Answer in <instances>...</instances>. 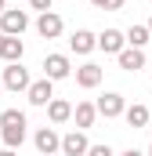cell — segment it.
Returning a JSON list of instances; mask_svg holds the SVG:
<instances>
[{
	"label": "cell",
	"mask_w": 152,
	"mask_h": 156,
	"mask_svg": "<svg viewBox=\"0 0 152 156\" xmlns=\"http://www.w3.org/2000/svg\"><path fill=\"white\" fill-rule=\"evenodd\" d=\"M87 149H91V142H87L83 131H69V134H62V145H58V153H62V156H87Z\"/></svg>",
	"instance_id": "obj_6"
},
{
	"label": "cell",
	"mask_w": 152,
	"mask_h": 156,
	"mask_svg": "<svg viewBox=\"0 0 152 156\" xmlns=\"http://www.w3.org/2000/svg\"><path fill=\"white\" fill-rule=\"evenodd\" d=\"M0 127H26V113L22 109H4L0 113Z\"/></svg>",
	"instance_id": "obj_19"
},
{
	"label": "cell",
	"mask_w": 152,
	"mask_h": 156,
	"mask_svg": "<svg viewBox=\"0 0 152 156\" xmlns=\"http://www.w3.org/2000/svg\"><path fill=\"white\" fill-rule=\"evenodd\" d=\"M87 156H116V153H112V145H105V142H102V145H91Z\"/></svg>",
	"instance_id": "obj_21"
},
{
	"label": "cell",
	"mask_w": 152,
	"mask_h": 156,
	"mask_svg": "<svg viewBox=\"0 0 152 156\" xmlns=\"http://www.w3.org/2000/svg\"><path fill=\"white\" fill-rule=\"evenodd\" d=\"M149 33H152V18H149Z\"/></svg>",
	"instance_id": "obj_26"
},
{
	"label": "cell",
	"mask_w": 152,
	"mask_h": 156,
	"mask_svg": "<svg viewBox=\"0 0 152 156\" xmlns=\"http://www.w3.org/2000/svg\"><path fill=\"white\" fill-rule=\"evenodd\" d=\"M62 29H65V22H62L58 11H43V15L36 18V33H40L43 40H58V37H62Z\"/></svg>",
	"instance_id": "obj_5"
},
{
	"label": "cell",
	"mask_w": 152,
	"mask_h": 156,
	"mask_svg": "<svg viewBox=\"0 0 152 156\" xmlns=\"http://www.w3.org/2000/svg\"><path fill=\"white\" fill-rule=\"evenodd\" d=\"M47 120H51V123H65V120H73V105H69L65 98H51V102H47Z\"/></svg>",
	"instance_id": "obj_16"
},
{
	"label": "cell",
	"mask_w": 152,
	"mask_h": 156,
	"mask_svg": "<svg viewBox=\"0 0 152 156\" xmlns=\"http://www.w3.org/2000/svg\"><path fill=\"white\" fill-rule=\"evenodd\" d=\"M51 4H54V0H29V7L40 11V15H43V11H51Z\"/></svg>",
	"instance_id": "obj_22"
},
{
	"label": "cell",
	"mask_w": 152,
	"mask_h": 156,
	"mask_svg": "<svg viewBox=\"0 0 152 156\" xmlns=\"http://www.w3.org/2000/svg\"><path fill=\"white\" fill-rule=\"evenodd\" d=\"M43 76L51 80H65V76H73V62L65 58V55H47L43 58Z\"/></svg>",
	"instance_id": "obj_4"
},
{
	"label": "cell",
	"mask_w": 152,
	"mask_h": 156,
	"mask_svg": "<svg viewBox=\"0 0 152 156\" xmlns=\"http://www.w3.org/2000/svg\"><path fill=\"white\" fill-rule=\"evenodd\" d=\"M4 11H7V0H0V15H4Z\"/></svg>",
	"instance_id": "obj_25"
},
{
	"label": "cell",
	"mask_w": 152,
	"mask_h": 156,
	"mask_svg": "<svg viewBox=\"0 0 152 156\" xmlns=\"http://www.w3.org/2000/svg\"><path fill=\"white\" fill-rule=\"evenodd\" d=\"M123 120H127V127H134V131H141V127H149L152 113H149V105H141V102H134V105H127V109H123Z\"/></svg>",
	"instance_id": "obj_13"
},
{
	"label": "cell",
	"mask_w": 152,
	"mask_h": 156,
	"mask_svg": "<svg viewBox=\"0 0 152 156\" xmlns=\"http://www.w3.org/2000/svg\"><path fill=\"white\" fill-rule=\"evenodd\" d=\"M69 51L73 55H91L94 51V33L91 29H76L73 37H69Z\"/></svg>",
	"instance_id": "obj_15"
},
{
	"label": "cell",
	"mask_w": 152,
	"mask_h": 156,
	"mask_svg": "<svg viewBox=\"0 0 152 156\" xmlns=\"http://www.w3.org/2000/svg\"><path fill=\"white\" fill-rule=\"evenodd\" d=\"M102 76H105V69H102V66H94V62H87V66H80V69H76V83H80L83 91L98 87V83H102Z\"/></svg>",
	"instance_id": "obj_12"
},
{
	"label": "cell",
	"mask_w": 152,
	"mask_h": 156,
	"mask_svg": "<svg viewBox=\"0 0 152 156\" xmlns=\"http://www.w3.org/2000/svg\"><path fill=\"white\" fill-rule=\"evenodd\" d=\"M94 109H98V116L116 120V116H123V109H127V98H123L119 91H105V94L94 102Z\"/></svg>",
	"instance_id": "obj_3"
},
{
	"label": "cell",
	"mask_w": 152,
	"mask_h": 156,
	"mask_svg": "<svg viewBox=\"0 0 152 156\" xmlns=\"http://www.w3.org/2000/svg\"><path fill=\"white\" fill-rule=\"evenodd\" d=\"M0 83H4L7 91H15V94H18V91H26L33 80H29V69H26L22 62H7V69L0 73Z\"/></svg>",
	"instance_id": "obj_1"
},
{
	"label": "cell",
	"mask_w": 152,
	"mask_h": 156,
	"mask_svg": "<svg viewBox=\"0 0 152 156\" xmlns=\"http://www.w3.org/2000/svg\"><path fill=\"white\" fill-rule=\"evenodd\" d=\"M0 142H4L7 149H18V145L26 142V127H0Z\"/></svg>",
	"instance_id": "obj_18"
},
{
	"label": "cell",
	"mask_w": 152,
	"mask_h": 156,
	"mask_svg": "<svg viewBox=\"0 0 152 156\" xmlns=\"http://www.w3.org/2000/svg\"><path fill=\"white\" fill-rule=\"evenodd\" d=\"M22 55H26L22 37H4V33H0V58H4V62H22Z\"/></svg>",
	"instance_id": "obj_11"
},
{
	"label": "cell",
	"mask_w": 152,
	"mask_h": 156,
	"mask_svg": "<svg viewBox=\"0 0 152 156\" xmlns=\"http://www.w3.org/2000/svg\"><path fill=\"white\" fill-rule=\"evenodd\" d=\"M149 156H152V145H149Z\"/></svg>",
	"instance_id": "obj_27"
},
{
	"label": "cell",
	"mask_w": 152,
	"mask_h": 156,
	"mask_svg": "<svg viewBox=\"0 0 152 156\" xmlns=\"http://www.w3.org/2000/svg\"><path fill=\"white\" fill-rule=\"evenodd\" d=\"M33 145H36L40 156H54V153H58V145H62V138H58L54 127H40L36 134H33Z\"/></svg>",
	"instance_id": "obj_8"
},
{
	"label": "cell",
	"mask_w": 152,
	"mask_h": 156,
	"mask_svg": "<svg viewBox=\"0 0 152 156\" xmlns=\"http://www.w3.org/2000/svg\"><path fill=\"white\" fill-rule=\"evenodd\" d=\"M73 120H76V131H87V127H94V120H98V109H94V102H76Z\"/></svg>",
	"instance_id": "obj_14"
},
{
	"label": "cell",
	"mask_w": 152,
	"mask_h": 156,
	"mask_svg": "<svg viewBox=\"0 0 152 156\" xmlns=\"http://www.w3.org/2000/svg\"><path fill=\"white\" fill-rule=\"evenodd\" d=\"M94 47H102L105 55H119V51L127 47V40H123L119 29H102V33L94 37Z\"/></svg>",
	"instance_id": "obj_9"
},
{
	"label": "cell",
	"mask_w": 152,
	"mask_h": 156,
	"mask_svg": "<svg viewBox=\"0 0 152 156\" xmlns=\"http://www.w3.org/2000/svg\"><path fill=\"white\" fill-rule=\"evenodd\" d=\"M0 156H18V149H4V153H0Z\"/></svg>",
	"instance_id": "obj_24"
},
{
	"label": "cell",
	"mask_w": 152,
	"mask_h": 156,
	"mask_svg": "<svg viewBox=\"0 0 152 156\" xmlns=\"http://www.w3.org/2000/svg\"><path fill=\"white\" fill-rule=\"evenodd\" d=\"M119 156H145V153H138V149H127V153H119Z\"/></svg>",
	"instance_id": "obj_23"
},
{
	"label": "cell",
	"mask_w": 152,
	"mask_h": 156,
	"mask_svg": "<svg viewBox=\"0 0 152 156\" xmlns=\"http://www.w3.org/2000/svg\"><path fill=\"white\" fill-rule=\"evenodd\" d=\"M0 87H4V83H0Z\"/></svg>",
	"instance_id": "obj_28"
},
{
	"label": "cell",
	"mask_w": 152,
	"mask_h": 156,
	"mask_svg": "<svg viewBox=\"0 0 152 156\" xmlns=\"http://www.w3.org/2000/svg\"><path fill=\"white\" fill-rule=\"evenodd\" d=\"M26 29H29V15H26V11L7 7V11L0 15V33H4V37H22Z\"/></svg>",
	"instance_id": "obj_2"
},
{
	"label": "cell",
	"mask_w": 152,
	"mask_h": 156,
	"mask_svg": "<svg viewBox=\"0 0 152 156\" xmlns=\"http://www.w3.org/2000/svg\"><path fill=\"white\" fill-rule=\"evenodd\" d=\"M26 98H29V105H47V102L54 98V83H51L47 76L33 80V83L26 87Z\"/></svg>",
	"instance_id": "obj_7"
},
{
	"label": "cell",
	"mask_w": 152,
	"mask_h": 156,
	"mask_svg": "<svg viewBox=\"0 0 152 156\" xmlns=\"http://www.w3.org/2000/svg\"><path fill=\"white\" fill-rule=\"evenodd\" d=\"M123 40H127V47H138V51H141L152 40V33H149V26H130V29L123 33Z\"/></svg>",
	"instance_id": "obj_17"
},
{
	"label": "cell",
	"mask_w": 152,
	"mask_h": 156,
	"mask_svg": "<svg viewBox=\"0 0 152 156\" xmlns=\"http://www.w3.org/2000/svg\"><path fill=\"white\" fill-rule=\"evenodd\" d=\"M116 62H119L123 73H138V69H145V51H138V47H123V51L116 55Z\"/></svg>",
	"instance_id": "obj_10"
},
{
	"label": "cell",
	"mask_w": 152,
	"mask_h": 156,
	"mask_svg": "<svg viewBox=\"0 0 152 156\" xmlns=\"http://www.w3.org/2000/svg\"><path fill=\"white\" fill-rule=\"evenodd\" d=\"M91 4H94L98 11H119V7H123V0H91Z\"/></svg>",
	"instance_id": "obj_20"
}]
</instances>
